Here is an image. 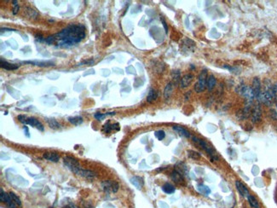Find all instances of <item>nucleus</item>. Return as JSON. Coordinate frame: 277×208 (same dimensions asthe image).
I'll return each mask as SVG.
<instances>
[{"label":"nucleus","mask_w":277,"mask_h":208,"mask_svg":"<svg viewBox=\"0 0 277 208\" xmlns=\"http://www.w3.org/2000/svg\"><path fill=\"white\" fill-rule=\"evenodd\" d=\"M84 37L85 27L81 24H71L55 35L56 38L61 40L58 44L60 47H68L74 44L79 43Z\"/></svg>","instance_id":"nucleus-1"},{"label":"nucleus","mask_w":277,"mask_h":208,"mask_svg":"<svg viewBox=\"0 0 277 208\" xmlns=\"http://www.w3.org/2000/svg\"><path fill=\"white\" fill-rule=\"evenodd\" d=\"M192 139H193V141L194 143L199 144V146H200L203 149H205L207 152V154L210 155L211 160H212V161H216V160H218V154H217L216 150L212 148V146H211L209 143H206L205 140H203V139L198 138V137H193V138Z\"/></svg>","instance_id":"nucleus-2"},{"label":"nucleus","mask_w":277,"mask_h":208,"mask_svg":"<svg viewBox=\"0 0 277 208\" xmlns=\"http://www.w3.org/2000/svg\"><path fill=\"white\" fill-rule=\"evenodd\" d=\"M63 162L65 165L68 167L70 171L75 173L76 175H78V171H80L82 168L79 165V162L76 159H74L73 157H70V156H65L63 158Z\"/></svg>","instance_id":"nucleus-3"},{"label":"nucleus","mask_w":277,"mask_h":208,"mask_svg":"<svg viewBox=\"0 0 277 208\" xmlns=\"http://www.w3.org/2000/svg\"><path fill=\"white\" fill-rule=\"evenodd\" d=\"M207 71L203 70L198 78V82L194 85V91L197 93L203 92L206 88V81H207Z\"/></svg>","instance_id":"nucleus-4"},{"label":"nucleus","mask_w":277,"mask_h":208,"mask_svg":"<svg viewBox=\"0 0 277 208\" xmlns=\"http://www.w3.org/2000/svg\"><path fill=\"white\" fill-rule=\"evenodd\" d=\"M102 189L106 193H116L119 190V183L113 180H105L102 182Z\"/></svg>","instance_id":"nucleus-5"},{"label":"nucleus","mask_w":277,"mask_h":208,"mask_svg":"<svg viewBox=\"0 0 277 208\" xmlns=\"http://www.w3.org/2000/svg\"><path fill=\"white\" fill-rule=\"evenodd\" d=\"M240 93H241V95L244 96L250 103H251V101H252V100L255 98V97H254V94H253V91H252L251 87H249V86H242L241 89L240 90Z\"/></svg>","instance_id":"nucleus-6"},{"label":"nucleus","mask_w":277,"mask_h":208,"mask_svg":"<svg viewBox=\"0 0 277 208\" xmlns=\"http://www.w3.org/2000/svg\"><path fill=\"white\" fill-rule=\"evenodd\" d=\"M251 89H252V91H253V94H254V97L256 98V99H258L259 98V96L261 95V82H260V80L256 77V78H254L253 79V81H252V86H251Z\"/></svg>","instance_id":"nucleus-7"},{"label":"nucleus","mask_w":277,"mask_h":208,"mask_svg":"<svg viewBox=\"0 0 277 208\" xmlns=\"http://www.w3.org/2000/svg\"><path fill=\"white\" fill-rule=\"evenodd\" d=\"M235 186H236V188H237L238 192L240 193V194H241V196L247 198L250 195L249 190L247 189V188L241 181L237 180V181L235 182Z\"/></svg>","instance_id":"nucleus-8"},{"label":"nucleus","mask_w":277,"mask_h":208,"mask_svg":"<svg viewBox=\"0 0 277 208\" xmlns=\"http://www.w3.org/2000/svg\"><path fill=\"white\" fill-rule=\"evenodd\" d=\"M193 80V76L191 74H186L183 76V78L181 79V81H180V87L182 88V89H185V88H187L189 86V85L192 83V81Z\"/></svg>","instance_id":"nucleus-9"},{"label":"nucleus","mask_w":277,"mask_h":208,"mask_svg":"<svg viewBox=\"0 0 277 208\" xmlns=\"http://www.w3.org/2000/svg\"><path fill=\"white\" fill-rule=\"evenodd\" d=\"M26 125H30L32 126H34V127H36L37 129H38L39 131H44V125H42V123L40 122V121H38L37 119L33 117H30V118H27V120H26Z\"/></svg>","instance_id":"nucleus-10"},{"label":"nucleus","mask_w":277,"mask_h":208,"mask_svg":"<svg viewBox=\"0 0 277 208\" xmlns=\"http://www.w3.org/2000/svg\"><path fill=\"white\" fill-rule=\"evenodd\" d=\"M262 117V109L259 104H257L254 107V110L252 113V122L258 123L261 120Z\"/></svg>","instance_id":"nucleus-11"},{"label":"nucleus","mask_w":277,"mask_h":208,"mask_svg":"<svg viewBox=\"0 0 277 208\" xmlns=\"http://www.w3.org/2000/svg\"><path fill=\"white\" fill-rule=\"evenodd\" d=\"M171 177H172L173 181L177 182L178 184H183L184 183V179H183L182 174L180 172H178V171H173L171 174Z\"/></svg>","instance_id":"nucleus-12"},{"label":"nucleus","mask_w":277,"mask_h":208,"mask_svg":"<svg viewBox=\"0 0 277 208\" xmlns=\"http://www.w3.org/2000/svg\"><path fill=\"white\" fill-rule=\"evenodd\" d=\"M78 176H83L85 178H88V179H92L96 176V174L93 172L92 171H90V170H84V169H81L80 171H78Z\"/></svg>","instance_id":"nucleus-13"},{"label":"nucleus","mask_w":277,"mask_h":208,"mask_svg":"<svg viewBox=\"0 0 277 208\" xmlns=\"http://www.w3.org/2000/svg\"><path fill=\"white\" fill-rule=\"evenodd\" d=\"M43 157H44V159L49 160V161H51V162H55V163L58 162L59 159H60V156L56 153H44Z\"/></svg>","instance_id":"nucleus-14"},{"label":"nucleus","mask_w":277,"mask_h":208,"mask_svg":"<svg viewBox=\"0 0 277 208\" xmlns=\"http://www.w3.org/2000/svg\"><path fill=\"white\" fill-rule=\"evenodd\" d=\"M1 68L6 70H16L19 68V65L12 64L6 61H4V59H1Z\"/></svg>","instance_id":"nucleus-15"},{"label":"nucleus","mask_w":277,"mask_h":208,"mask_svg":"<svg viewBox=\"0 0 277 208\" xmlns=\"http://www.w3.org/2000/svg\"><path fill=\"white\" fill-rule=\"evenodd\" d=\"M173 130L174 131H176L178 133H179L180 135H182L183 137H190V133L188 132V131H187L185 128H183L182 126H180V125H174L173 126Z\"/></svg>","instance_id":"nucleus-16"},{"label":"nucleus","mask_w":277,"mask_h":208,"mask_svg":"<svg viewBox=\"0 0 277 208\" xmlns=\"http://www.w3.org/2000/svg\"><path fill=\"white\" fill-rule=\"evenodd\" d=\"M216 83H217V80L213 75H210L209 77L207 78V81H206V88L212 91L214 89V87L216 86Z\"/></svg>","instance_id":"nucleus-17"},{"label":"nucleus","mask_w":277,"mask_h":208,"mask_svg":"<svg viewBox=\"0 0 277 208\" xmlns=\"http://www.w3.org/2000/svg\"><path fill=\"white\" fill-rule=\"evenodd\" d=\"M173 92V84L171 82L167 84V86H166L165 91H164V97L165 99H169Z\"/></svg>","instance_id":"nucleus-18"},{"label":"nucleus","mask_w":277,"mask_h":208,"mask_svg":"<svg viewBox=\"0 0 277 208\" xmlns=\"http://www.w3.org/2000/svg\"><path fill=\"white\" fill-rule=\"evenodd\" d=\"M24 63H29V64L35 65L38 67H50L54 66V62H25Z\"/></svg>","instance_id":"nucleus-19"},{"label":"nucleus","mask_w":277,"mask_h":208,"mask_svg":"<svg viewBox=\"0 0 277 208\" xmlns=\"http://www.w3.org/2000/svg\"><path fill=\"white\" fill-rule=\"evenodd\" d=\"M157 97H158V92H157V91L154 90V89H151L149 91V92H148V95L147 96V101L151 103V102L156 100Z\"/></svg>","instance_id":"nucleus-20"},{"label":"nucleus","mask_w":277,"mask_h":208,"mask_svg":"<svg viewBox=\"0 0 277 208\" xmlns=\"http://www.w3.org/2000/svg\"><path fill=\"white\" fill-rule=\"evenodd\" d=\"M131 183L134 185V186H136L137 188H141L142 186L143 185V181H142V179L140 178V177H138V176H134V177H132L131 179Z\"/></svg>","instance_id":"nucleus-21"},{"label":"nucleus","mask_w":277,"mask_h":208,"mask_svg":"<svg viewBox=\"0 0 277 208\" xmlns=\"http://www.w3.org/2000/svg\"><path fill=\"white\" fill-rule=\"evenodd\" d=\"M162 190L166 194H172L175 192V187L172 184L166 182L162 186Z\"/></svg>","instance_id":"nucleus-22"},{"label":"nucleus","mask_w":277,"mask_h":208,"mask_svg":"<svg viewBox=\"0 0 277 208\" xmlns=\"http://www.w3.org/2000/svg\"><path fill=\"white\" fill-rule=\"evenodd\" d=\"M247 199H248L249 204L251 205V207H253V208H259V207H260V206H259V203H258V201H257V200L256 198L254 197L253 195H251V194H250V195H249V196L247 197Z\"/></svg>","instance_id":"nucleus-23"},{"label":"nucleus","mask_w":277,"mask_h":208,"mask_svg":"<svg viewBox=\"0 0 277 208\" xmlns=\"http://www.w3.org/2000/svg\"><path fill=\"white\" fill-rule=\"evenodd\" d=\"M68 121L73 124L74 125H78L80 124L83 123V119L79 116H75V117H69L68 118Z\"/></svg>","instance_id":"nucleus-24"},{"label":"nucleus","mask_w":277,"mask_h":208,"mask_svg":"<svg viewBox=\"0 0 277 208\" xmlns=\"http://www.w3.org/2000/svg\"><path fill=\"white\" fill-rule=\"evenodd\" d=\"M47 122L50 127L52 129L60 128V124L55 119H47Z\"/></svg>","instance_id":"nucleus-25"},{"label":"nucleus","mask_w":277,"mask_h":208,"mask_svg":"<svg viewBox=\"0 0 277 208\" xmlns=\"http://www.w3.org/2000/svg\"><path fill=\"white\" fill-rule=\"evenodd\" d=\"M9 195H10V197L11 199L14 201V202L16 203L17 206H21V200H20V198L18 197L17 195H16V194H14L13 192H10L9 193Z\"/></svg>","instance_id":"nucleus-26"},{"label":"nucleus","mask_w":277,"mask_h":208,"mask_svg":"<svg viewBox=\"0 0 277 208\" xmlns=\"http://www.w3.org/2000/svg\"><path fill=\"white\" fill-rule=\"evenodd\" d=\"M188 155L189 158H191V159H193V160H199V159H200V157H201L198 152L193 151V150H188Z\"/></svg>","instance_id":"nucleus-27"},{"label":"nucleus","mask_w":277,"mask_h":208,"mask_svg":"<svg viewBox=\"0 0 277 208\" xmlns=\"http://www.w3.org/2000/svg\"><path fill=\"white\" fill-rule=\"evenodd\" d=\"M173 81H174V85H178L180 80V72L179 71H174L172 74Z\"/></svg>","instance_id":"nucleus-28"},{"label":"nucleus","mask_w":277,"mask_h":208,"mask_svg":"<svg viewBox=\"0 0 277 208\" xmlns=\"http://www.w3.org/2000/svg\"><path fill=\"white\" fill-rule=\"evenodd\" d=\"M0 191H1V194H0V200H1V202L5 203L6 201H7V200H8V198H9V194H6V193L4 191L3 188H1Z\"/></svg>","instance_id":"nucleus-29"},{"label":"nucleus","mask_w":277,"mask_h":208,"mask_svg":"<svg viewBox=\"0 0 277 208\" xmlns=\"http://www.w3.org/2000/svg\"><path fill=\"white\" fill-rule=\"evenodd\" d=\"M26 13H27V15L28 16L30 17V18H36V16H38V14H37V12L33 9H32L30 7H27L26 8Z\"/></svg>","instance_id":"nucleus-30"},{"label":"nucleus","mask_w":277,"mask_h":208,"mask_svg":"<svg viewBox=\"0 0 277 208\" xmlns=\"http://www.w3.org/2000/svg\"><path fill=\"white\" fill-rule=\"evenodd\" d=\"M154 135H155V137H156L157 138L159 139V140H163V139L165 138V137H166V133H165V131H157L154 132Z\"/></svg>","instance_id":"nucleus-31"},{"label":"nucleus","mask_w":277,"mask_h":208,"mask_svg":"<svg viewBox=\"0 0 277 208\" xmlns=\"http://www.w3.org/2000/svg\"><path fill=\"white\" fill-rule=\"evenodd\" d=\"M103 131H104L106 133H108L112 131V125H110L109 122H108L107 124H105L103 125Z\"/></svg>","instance_id":"nucleus-32"},{"label":"nucleus","mask_w":277,"mask_h":208,"mask_svg":"<svg viewBox=\"0 0 277 208\" xmlns=\"http://www.w3.org/2000/svg\"><path fill=\"white\" fill-rule=\"evenodd\" d=\"M94 117L97 119V120H102V119H104L105 117H106V114L105 113H95Z\"/></svg>","instance_id":"nucleus-33"},{"label":"nucleus","mask_w":277,"mask_h":208,"mask_svg":"<svg viewBox=\"0 0 277 208\" xmlns=\"http://www.w3.org/2000/svg\"><path fill=\"white\" fill-rule=\"evenodd\" d=\"M56 38H55V36H50V37H48L47 38H45L44 41H45L48 44H52L56 41Z\"/></svg>","instance_id":"nucleus-34"},{"label":"nucleus","mask_w":277,"mask_h":208,"mask_svg":"<svg viewBox=\"0 0 277 208\" xmlns=\"http://www.w3.org/2000/svg\"><path fill=\"white\" fill-rule=\"evenodd\" d=\"M27 118L28 117H26V116H25V115H22V114H21V115H19V116H18V119H19V121H20L21 123L24 124V125H26V120H27Z\"/></svg>","instance_id":"nucleus-35"},{"label":"nucleus","mask_w":277,"mask_h":208,"mask_svg":"<svg viewBox=\"0 0 277 208\" xmlns=\"http://www.w3.org/2000/svg\"><path fill=\"white\" fill-rule=\"evenodd\" d=\"M270 117H271L272 119H274V120H277V112L276 111H275V110H270Z\"/></svg>","instance_id":"nucleus-36"},{"label":"nucleus","mask_w":277,"mask_h":208,"mask_svg":"<svg viewBox=\"0 0 277 208\" xmlns=\"http://www.w3.org/2000/svg\"><path fill=\"white\" fill-rule=\"evenodd\" d=\"M161 21H162L163 26H164V27H165L166 32H168V27H167V25H166V22H165V20H164V19H161Z\"/></svg>","instance_id":"nucleus-37"},{"label":"nucleus","mask_w":277,"mask_h":208,"mask_svg":"<svg viewBox=\"0 0 277 208\" xmlns=\"http://www.w3.org/2000/svg\"><path fill=\"white\" fill-rule=\"evenodd\" d=\"M24 131H25V134H26V136L27 137H30V134H29V131H28V128H27V126H24Z\"/></svg>","instance_id":"nucleus-38"},{"label":"nucleus","mask_w":277,"mask_h":208,"mask_svg":"<svg viewBox=\"0 0 277 208\" xmlns=\"http://www.w3.org/2000/svg\"><path fill=\"white\" fill-rule=\"evenodd\" d=\"M18 11H19V6L18 5L15 6V8H14V10H13V14H14V15H16V13L18 12Z\"/></svg>","instance_id":"nucleus-39"},{"label":"nucleus","mask_w":277,"mask_h":208,"mask_svg":"<svg viewBox=\"0 0 277 208\" xmlns=\"http://www.w3.org/2000/svg\"><path fill=\"white\" fill-rule=\"evenodd\" d=\"M105 114H106V116H107V115H114V114H115V112H109V113H105Z\"/></svg>","instance_id":"nucleus-40"},{"label":"nucleus","mask_w":277,"mask_h":208,"mask_svg":"<svg viewBox=\"0 0 277 208\" xmlns=\"http://www.w3.org/2000/svg\"><path fill=\"white\" fill-rule=\"evenodd\" d=\"M85 208H94V207H93V206H92L91 205H90V204H89V205H88V206H86Z\"/></svg>","instance_id":"nucleus-41"}]
</instances>
